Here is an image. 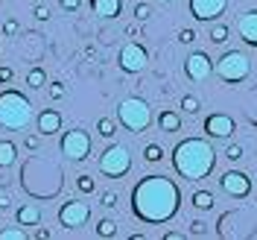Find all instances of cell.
<instances>
[{
    "mask_svg": "<svg viewBox=\"0 0 257 240\" xmlns=\"http://www.w3.org/2000/svg\"><path fill=\"white\" fill-rule=\"evenodd\" d=\"M181 208V191L167 176H144L132 188V214L146 225L170 223Z\"/></svg>",
    "mask_w": 257,
    "mask_h": 240,
    "instance_id": "obj_1",
    "label": "cell"
},
{
    "mask_svg": "<svg viewBox=\"0 0 257 240\" xmlns=\"http://www.w3.org/2000/svg\"><path fill=\"white\" fill-rule=\"evenodd\" d=\"M216 167V149L202 138H184L173 149V170L187 182L208 179Z\"/></svg>",
    "mask_w": 257,
    "mask_h": 240,
    "instance_id": "obj_2",
    "label": "cell"
},
{
    "mask_svg": "<svg viewBox=\"0 0 257 240\" xmlns=\"http://www.w3.org/2000/svg\"><path fill=\"white\" fill-rule=\"evenodd\" d=\"M32 106L30 97L18 88H6L0 91V126L9 129V132H21L32 123Z\"/></svg>",
    "mask_w": 257,
    "mask_h": 240,
    "instance_id": "obj_3",
    "label": "cell"
},
{
    "mask_svg": "<svg viewBox=\"0 0 257 240\" xmlns=\"http://www.w3.org/2000/svg\"><path fill=\"white\" fill-rule=\"evenodd\" d=\"M38 179H35V170H32L30 164H24L21 167V188L30 193V196H35V199H50V191L44 188V182H50V185H56L59 191L64 188V173L59 164H53L50 158H41L38 155Z\"/></svg>",
    "mask_w": 257,
    "mask_h": 240,
    "instance_id": "obj_4",
    "label": "cell"
},
{
    "mask_svg": "<svg viewBox=\"0 0 257 240\" xmlns=\"http://www.w3.org/2000/svg\"><path fill=\"white\" fill-rule=\"evenodd\" d=\"M117 123L126 132H132V135L146 132L149 123H152L149 103H146L144 97H126V100H120V106H117Z\"/></svg>",
    "mask_w": 257,
    "mask_h": 240,
    "instance_id": "obj_5",
    "label": "cell"
},
{
    "mask_svg": "<svg viewBox=\"0 0 257 240\" xmlns=\"http://www.w3.org/2000/svg\"><path fill=\"white\" fill-rule=\"evenodd\" d=\"M213 73H216L222 82L237 85V82H242L248 73H251V59H248L242 50H225L222 56L213 62Z\"/></svg>",
    "mask_w": 257,
    "mask_h": 240,
    "instance_id": "obj_6",
    "label": "cell"
},
{
    "mask_svg": "<svg viewBox=\"0 0 257 240\" xmlns=\"http://www.w3.org/2000/svg\"><path fill=\"white\" fill-rule=\"evenodd\" d=\"M132 170V152L123 144H111L99 152V173L108 179H123Z\"/></svg>",
    "mask_w": 257,
    "mask_h": 240,
    "instance_id": "obj_7",
    "label": "cell"
},
{
    "mask_svg": "<svg viewBox=\"0 0 257 240\" xmlns=\"http://www.w3.org/2000/svg\"><path fill=\"white\" fill-rule=\"evenodd\" d=\"M59 152L67 161H88V155H91V135L82 126L67 129L62 135V141H59Z\"/></svg>",
    "mask_w": 257,
    "mask_h": 240,
    "instance_id": "obj_8",
    "label": "cell"
},
{
    "mask_svg": "<svg viewBox=\"0 0 257 240\" xmlns=\"http://www.w3.org/2000/svg\"><path fill=\"white\" fill-rule=\"evenodd\" d=\"M216 225H219L216 228L219 237H251L254 234V228H251L254 220L248 211H225Z\"/></svg>",
    "mask_w": 257,
    "mask_h": 240,
    "instance_id": "obj_9",
    "label": "cell"
},
{
    "mask_svg": "<svg viewBox=\"0 0 257 240\" xmlns=\"http://www.w3.org/2000/svg\"><path fill=\"white\" fill-rule=\"evenodd\" d=\"M117 62H120V70H123V73H141V70H146V64H149V53H146L144 44L128 41V44L120 47Z\"/></svg>",
    "mask_w": 257,
    "mask_h": 240,
    "instance_id": "obj_10",
    "label": "cell"
},
{
    "mask_svg": "<svg viewBox=\"0 0 257 240\" xmlns=\"http://www.w3.org/2000/svg\"><path fill=\"white\" fill-rule=\"evenodd\" d=\"M91 220V205L88 202H82V199H67V202H62V208H59V225H64V228H79V225H85Z\"/></svg>",
    "mask_w": 257,
    "mask_h": 240,
    "instance_id": "obj_11",
    "label": "cell"
},
{
    "mask_svg": "<svg viewBox=\"0 0 257 240\" xmlns=\"http://www.w3.org/2000/svg\"><path fill=\"white\" fill-rule=\"evenodd\" d=\"M219 188L225 191V196L242 199V196L251 193V176L242 173V170H225L222 176H219Z\"/></svg>",
    "mask_w": 257,
    "mask_h": 240,
    "instance_id": "obj_12",
    "label": "cell"
},
{
    "mask_svg": "<svg viewBox=\"0 0 257 240\" xmlns=\"http://www.w3.org/2000/svg\"><path fill=\"white\" fill-rule=\"evenodd\" d=\"M184 73H187V79L190 82L210 79V73H213V62H210V56L208 53H202V50L190 53V56L184 59Z\"/></svg>",
    "mask_w": 257,
    "mask_h": 240,
    "instance_id": "obj_13",
    "label": "cell"
},
{
    "mask_svg": "<svg viewBox=\"0 0 257 240\" xmlns=\"http://www.w3.org/2000/svg\"><path fill=\"white\" fill-rule=\"evenodd\" d=\"M187 6H190V15L196 18V21L210 24V21H216V18L228 9V0H190Z\"/></svg>",
    "mask_w": 257,
    "mask_h": 240,
    "instance_id": "obj_14",
    "label": "cell"
},
{
    "mask_svg": "<svg viewBox=\"0 0 257 240\" xmlns=\"http://www.w3.org/2000/svg\"><path fill=\"white\" fill-rule=\"evenodd\" d=\"M205 132H208L210 138H231L234 135V120L228 117V114H222V112H213V114H208L205 117Z\"/></svg>",
    "mask_w": 257,
    "mask_h": 240,
    "instance_id": "obj_15",
    "label": "cell"
},
{
    "mask_svg": "<svg viewBox=\"0 0 257 240\" xmlns=\"http://www.w3.org/2000/svg\"><path fill=\"white\" fill-rule=\"evenodd\" d=\"M237 32H240L242 44L257 47V9H251V12H242L240 21H237Z\"/></svg>",
    "mask_w": 257,
    "mask_h": 240,
    "instance_id": "obj_16",
    "label": "cell"
},
{
    "mask_svg": "<svg viewBox=\"0 0 257 240\" xmlns=\"http://www.w3.org/2000/svg\"><path fill=\"white\" fill-rule=\"evenodd\" d=\"M38 135H56L59 129H62V112H56V109H44V112H38Z\"/></svg>",
    "mask_w": 257,
    "mask_h": 240,
    "instance_id": "obj_17",
    "label": "cell"
},
{
    "mask_svg": "<svg viewBox=\"0 0 257 240\" xmlns=\"http://www.w3.org/2000/svg\"><path fill=\"white\" fill-rule=\"evenodd\" d=\"M91 12L96 18H105V21H114L123 12V0H91Z\"/></svg>",
    "mask_w": 257,
    "mask_h": 240,
    "instance_id": "obj_18",
    "label": "cell"
},
{
    "mask_svg": "<svg viewBox=\"0 0 257 240\" xmlns=\"http://www.w3.org/2000/svg\"><path fill=\"white\" fill-rule=\"evenodd\" d=\"M158 129L164 132V135L181 132V114L173 112V109H164V112H158Z\"/></svg>",
    "mask_w": 257,
    "mask_h": 240,
    "instance_id": "obj_19",
    "label": "cell"
},
{
    "mask_svg": "<svg viewBox=\"0 0 257 240\" xmlns=\"http://www.w3.org/2000/svg\"><path fill=\"white\" fill-rule=\"evenodd\" d=\"M15 220H18V225H38L41 223V208L27 202V205H21L15 211Z\"/></svg>",
    "mask_w": 257,
    "mask_h": 240,
    "instance_id": "obj_20",
    "label": "cell"
},
{
    "mask_svg": "<svg viewBox=\"0 0 257 240\" xmlns=\"http://www.w3.org/2000/svg\"><path fill=\"white\" fill-rule=\"evenodd\" d=\"M18 161V144L15 141H0V170L15 167Z\"/></svg>",
    "mask_w": 257,
    "mask_h": 240,
    "instance_id": "obj_21",
    "label": "cell"
},
{
    "mask_svg": "<svg viewBox=\"0 0 257 240\" xmlns=\"http://www.w3.org/2000/svg\"><path fill=\"white\" fill-rule=\"evenodd\" d=\"M96 135L105 138V141H111L114 135H117V120H111V117H99V120H96Z\"/></svg>",
    "mask_w": 257,
    "mask_h": 240,
    "instance_id": "obj_22",
    "label": "cell"
},
{
    "mask_svg": "<svg viewBox=\"0 0 257 240\" xmlns=\"http://www.w3.org/2000/svg\"><path fill=\"white\" fill-rule=\"evenodd\" d=\"M27 85H30L32 91L44 88V85H47V73H44V67H32L30 73H27Z\"/></svg>",
    "mask_w": 257,
    "mask_h": 240,
    "instance_id": "obj_23",
    "label": "cell"
},
{
    "mask_svg": "<svg viewBox=\"0 0 257 240\" xmlns=\"http://www.w3.org/2000/svg\"><path fill=\"white\" fill-rule=\"evenodd\" d=\"M193 208L210 211V208H213V193H210V191H196V193H193Z\"/></svg>",
    "mask_w": 257,
    "mask_h": 240,
    "instance_id": "obj_24",
    "label": "cell"
},
{
    "mask_svg": "<svg viewBox=\"0 0 257 240\" xmlns=\"http://www.w3.org/2000/svg\"><path fill=\"white\" fill-rule=\"evenodd\" d=\"M228 35H231V32H228V24H213L210 32H208V41L210 44H225Z\"/></svg>",
    "mask_w": 257,
    "mask_h": 240,
    "instance_id": "obj_25",
    "label": "cell"
},
{
    "mask_svg": "<svg viewBox=\"0 0 257 240\" xmlns=\"http://www.w3.org/2000/svg\"><path fill=\"white\" fill-rule=\"evenodd\" d=\"M178 109H181L184 114H199V109H202V103H199V97L184 94V97H181V103H178Z\"/></svg>",
    "mask_w": 257,
    "mask_h": 240,
    "instance_id": "obj_26",
    "label": "cell"
},
{
    "mask_svg": "<svg viewBox=\"0 0 257 240\" xmlns=\"http://www.w3.org/2000/svg\"><path fill=\"white\" fill-rule=\"evenodd\" d=\"M114 234H117V223L108 220V217H102L96 223V237H114Z\"/></svg>",
    "mask_w": 257,
    "mask_h": 240,
    "instance_id": "obj_27",
    "label": "cell"
},
{
    "mask_svg": "<svg viewBox=\"0 0 257 240\" xmlns=\"http://www.w3.org/2000/svg\"><path fill=\"white\" fill-rule=\"evenodd\" d=\"M0 240H27V231L21 225H9V228H0Z\"/></svg>",
    "mask_w": 257,
    "mask_h": 240,
    "instance_id": "obj_28",
    "label": "cell"
},
{
    "mask_svg": "<svg viewBox=\"0 0 257 240\" xmlns=\"http://www.w3.org/2000/svg\"><path fill=\"white\" fill-rule=\"evenodd\" d=\"M76 188H79V193H85V196H88V193H94V191H96V182L88 176V173H82V176L76 179Z\"/></svg>",
    "mask_w": 257,
    "mask_h": 240,
    "instance_id": "obj_29",
    "label": "cell"
},
{
    "mask_svg": "<svg viewBox=\"0 0 257 240\" xmlns=\"http://www.w3.org/2000/svg\"><path fill=\"white\" fill-rule=\"evenodd\" d=\"M144 158L146 161H161L164 158V149H161L158 144H146L144 146Z\"/></svg>",
    "mask_w": 257,
    "mask_h": 240,
    "instance_id": "obj_30",
    "label": "cell"
},
{
    "mask_svg": "<svg viewBox=\"0 0 257 240\" xmlns=\"http://www.w3.org/2000/svg\"><path fill=\"white\" fill-rule=\"evenodd\" d=\"M18 32H21V24H18L15 18H6V21H3V35L12 38V35H18Z\"/></svg>",
    "mask_w": 257,
    "mask_h": 240,
    "instance_id": "obj_31",
    "label": "cell"
},
{
    "mask_svg": "<svg viewBox=\"0 0 257 240\" xmlns=\"http://www.w3.org/2000/svg\"><path fill=\"white\" fill-rule=\"evenodd\" d=\"M64 91H67V88H64V82H50V85H47V94H50V100H62V97H64Z\"/></svg>",
    "mask_w": 257,
    "mask_h": 240,
    "instance_id": "obj_32",
    "label": "cell"
},
{
    "mask_svg": "<svg viewBox=\"0 0 257 240\" xmlns=\"http://www.w3.org/2000/svg\"><path fill=\"white\" fill-rule=\"evenodd\" d=\"M135 18H138V21H149V18H152V6H149V3H138V6H135Z\"/></svg>",
    "mask_w": 257,
    "mask_h": 240,
    "instance_id": "obj_33",
    "label": "cell"
},
{
    "mask_svg": "<svg viewBox=\"0 0 257 240\" xmlns=\"http://www.w3.org/2000/svg\"><path fill=\"white\" fill-rule=\"evenodd\" d=\"M99 205H102V208H117V193L105 191L102 196H99Z\"/></svg>",
    "mask_w": 257,
    "mask_h": 240,
    "instance_id": "obj_34",
    "label": "cell"
},
{
    "mask_svg": "<svg viewBox=\"0 0 257 240\" xmlns=\"http://www.w3.org/2000/svg\"><path fill=\"white\" fill-rule=\"evenodd\" d=\"M190 234H193V237H208L205 223H202V220H193V223H190Z\"/></svg>",
    "mask_w": 257,
    "mask_h": 240,
    "instance_id": "obj_35",
    "label": "cell"
},
{
    "mask_svg": "<svg viewBox=\"0 0 257 240\" xmlns=\"http://www.w3.org/2000/svg\"><path fill=\"white\" fill-rule=\"evenodd\" d=\"M225 158H228V161H240L242 158V146L240 144H231L228 149H225Z\"/></svg>",
    "mask_w": 257,
    "mask_h": 240,
    "instance_id": "obj_36",
    "label": "cell"
},
{
    "mask_svg": "<svg viewBox=\"0 0 257 240\" xmlns=\"http://www.w3.org/2000/svg\"><path fill=\"white\" fill-rule=\"evenodd\" d=\"M12 79H15V70H12L9 64H0V82H3V85H9Z\"/></svg>",
    "mask_w": 257,
    "mask_h": 240,
    "instance_id": "obj_37",
    "label": "cell"
},
{
    "mask_svg": "<svg viewBox=\"0 0 257 240\" xmlns=\"http://www.w3.org/2000/svg\"><path fill=\"white\" fill-rule=\"evenodd\" d=\"M178 41H181V44H193V41H196V30H181L178 32Z\"/></svg>",
    "mask_w": 257,
    "mask_h": 240,
    "instance_id": "obj_38",
    "label": "cell"
},
{
    "mask_svg": "<svg viewBox=\"0 0 257 240\" xmlns=\"http://www.w3.org/2000/svg\"><path fill=\"white\" fill-rule=\"evenodd\" d=\"M59 6H62L64 12H76L82 6V0H59Z\"/></svg>",
    "mask_w": 257,
    "mask_h": 240,
    "instance_id": "obj_39",
    "label": "cell"
},
{
    "mask_svg": "<svg viewBox=\"0 0 257 240\" xmlns=\"http://www.w3.org/2000/svg\"><path fill=\"white\" fill-rule=\"evenodd\" d=\"M38 144H41V141H38V135H27V138H24V146H27L30 152H35V149H38Z\"/></svg>",
    "mask_w": 257,
    "mask_h": 240,
    "instance_id": "obj_40",
    "label": "cell"
},
{
    "mask_svg": "<svg viewBox=\"0 0 257 240\" xmlns=\"http://www.w3.org/2000/svg\"><path fill=\"white\" fill-rule=\"evenodd\" d=\"M32 15L38 18V21H50V9H47V6H35V12H32Z\"/></svg>",
    "mask_w": 257,
    "mask_h": 240,
    "instance_id": "obj_41",
    "label": "cell"
},
{
    "mask_svg": "<svg viewBox=\"0 0 257 240\" xmlns=\"http://www.w3.org/2000/svg\"><path fill=\"white\" fill-rule=\"evenodd\" d=\"M12 208V196L9 193H0V211H9Z\"/></svg>",
    "mask_w": 257,
    "mask_h": 240,
    "instance_id": "obj_42",
    "label": "cell"
},
{
    "mask_svg": "<svg viewBox=\"0 0 257 240\" xmlns=\"http://www.w3.org/2000/svg\"><path fill=\"white\" fill-rule=\"evenodd\" d=\"M184 237V234H178V231H167V234H164V240H181Z\"/></svg>",
    "mask_w": 257,
    "mask_h": 240,
    "instance_id": "obj_43",
    "label": "cell"
},
{
    "mask_svg": "<svg viewBox=\"0 0 257 240\" xmlns=\"http://www.w3.org/2000/svg\"><path fill=\"white\" fill-rule=\"evenodd\" d=\"M126 35H128V38H138V27H132V24H128V27H126Z\"/></svg>",
    "mask_w": 257,
    "mask_h": 240,
    "instance_id": "obj_44",
    "label": "cell"
},
{
    "mask_svg": "<svg viewBox=\"0 0 257 240\" xmlns=\"http://www.w3.org/2000/svg\"><path fill=\"white\" fill-rule=\"evenodd\" d=\"M35 237H41V240H47V237H50V231H47V228H38V231H35Z\"/></svg>",
    "mask_w": 257,
    "mask_h": 240,
    "instance_id": "obj_45",
    "label": "cell"
},
{
    "mask_svg": "<svg viewBox=\"0 0 257 240\" xmlns=\"http://www.w3.org/2000/svg\"><path fill=\"white\" fill-rule=\"evenodd\" d=\"M167 3H170V0H167Z\"/></svg>",
    "mask_w": 257,
    "mask_h": 240,
    "instance_id": "obj_46",
    "label": "cell"
}]
</instances>
